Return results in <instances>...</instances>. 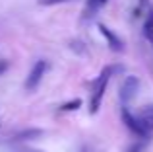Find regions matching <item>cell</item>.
<instances>
[{
	"instance_id": "1",
	"label": "cell",
	"mask_w": 153,
	"mask_h": 152,
	"mask_svg": "<svg viewBox=\"0 0 153 152\" xmlns=\"http://www.w3.org/2000/svg\"><path fill=\"white\" fill-rule=\"evenodd\" d=\"M122 70H124V66H107V68L99 74V78L93 82V86H91V96H89V113L91 115H95L99 111V107H101L105 92H107L108 78L114 72H122Z\"/></svg>"
},
{
	"instance_id": "11",
	"label": "cell",
	"mask_w": 153,
	"mask_h": 152,
	"mask_svg": "<svg viewBox=\"0 0 153 152\" xmlns=\"http://www.w3.org/2000/svg\"><path fill=\"white\" fill-rule=\"evenodd\" d=\"M41 135V131H23V133H19L18 137H16V141H25V138H31V137H39Z\"/></svg>"
},
{
	"instance_id": "2",
	"label": "cell",
	"mask_w": 153,
	"mask_h": 152,
	"mask_svg": "<svg viewBox=\"0 0 153 152\" xmlns=\"http://www.w3.org/2000/svg\"><path fill=\"white\" fill-rule=\"evenodd\" d=\"M47 72H49V62H47L45 59L37 61L33 66H31L29 74H27V78H25V90L27 92H35L39 88V84L43 82V78H45Z\"/></svg>"
},
{
	"instance_id": "13",
	"label": "cell",
	"mask_w": 153,
	"mask_h": 152,
	"mask_svg": "<svg viewBox=\"0 0 153 152\" xmlns=\"http://www.w3.org/2000/svg\"><path fill=\"white\" fill-rule=\"evenodd\" d=\"M6 70H8V62L6 61H0V76L6 72Z\"/></svg>"
},
{
	"instance_id": "5",
	"label": "cell",
	"mask_w": 153,
	"mask_h": 152,
	"mask_svg": "<svg viewBox=\"0 0 153 152\" xmlns=\"http://www.w3.org/2000/svg\"><path fill=\"white\" fill-rule=\"evenodd\" d=\"M99 33L105 37V41H107V45H108V49L111 51H114V53H122L124 51V43H122V39L118 37V35L114 33V31L111 29V27H107L105 23H99Z\"/></svg>"
},
{
	"instance_id": "9",
	"label": "cell",
	"mask_w": 153,
	"mask_h": 152,
	"mask_svg": "<svg viewBox=\"0 0 153 152\" xmlns=\"http://www.w3.org/2000/svg\"><path fill=\"white\" fill-rule=\"evenodd\" d=\"M79 107H82V99L76 98V99H70V102L62 103L58 109H60V111H76V109H79Z\"/></svg>"
},
{
	"instance_id": "12",
	"label": "cell",
	"mask_w": 153,
	"mask_h": 152,
	"mask_svg": "<svg viewBox=\"0 0 153 152\" xmlns=\"http://www.w3.org/2000/svg\"><path fill=\"white\" fill-rule=\"evenodd\" d=\"M70 0H39V6H56V4H64Z\"/></svg>"
},
{
	"instance_id": "6",
	"label": "cell",
	"mask_w": 153,
	"mask_h": 152,
	"mask_svg": "<svg viewBox=\"0 0 153 152\" xmlns=\"http://www.w3.org/2000/svg\"><path fill=\"white\" fill-rule=\"evenodd\" d=\"M108 0H87L85 6H83V12H82V22H89L97 16V12L101 10L103 6H107Z\"/></svg>"
},
{
	"instance_id": "7",
	"label": "cell",
	"mask_w": 153,
	"mask_h": 152,
	"mask_svg": "<svg viewBox=\"0 0 153 152\" xmlns=\"http://www.w3.org/2000/svg\"><path fill=\"white\" fill-rule=\"evenodd\" d=\"M136 117H138V121L142 123L143 129H146L147 133H151V131H153V105L142 107V111H140Z\"/></svg>"
},
{
	"instance_id": "8",
	"label": "cell",
	"mask_w": 153,
	"mask_h": 152,
	"mask_svg": "<svg viewBox=\"0 0 153 152\" xmlns=\"http://www.w3.org/2000/svg\"><path fill=\"white\" fill-rule=\"evenodd\" d=\"M143 35H146V39L151 43V47H153V6L149 8L146 20H143Z\"/></svg>"
},
{
	"instance_id": "4",
	"label": "cell",
	"mask_w": 153,
	"mask_h": 152,
	"mask_svg": "<svg viewBox=\"0 0 153 152\" xmlns=\"http://www.w3.org/2000/svg\"><path fill=\"white\" fill-rule=\"evenodd\" d=\"M138 90H140V80L136 78V76H126V78L122 80V86H120V99H122L124 105L130 103L132 99L136 98Z\"/></svg>"
},
{
	"instance_id": "14",
	"label": "cell",
	"mask_w": 153,
	"mask_h": 152,
	"mask_svg": "<svg viewBox=\"0 0 153 152\" xmlns=\"http://www.w3.org/2000/svg\"><path fill=\"white\" fill-rule=\"evenodd\" d=\"M138 2H140V6H146V4H147V0H138Z\"/></svg>"
},
{
	"instance_id": "15",
	"label": "cell",
	"mask_w": 153,
	"mask_h": 152,
	"mask_svg": "<svg viewBox=\"0 0 153 152\" xmlns=\"http://www.w3.org/2000/svg\"><path fill=\"white\" fill-rule=\"evenodd\" d=\"M23 152H43V150H23Z\"/></svg>"
},
{
	"instance_id": "10",
	"label": "cell",
	"mask_w": 153,
	"mask_h": 152,
	"mask_svg": "<svg viewBox=\"0 0 153 152\" xmlns=\"http://www.w3.org/2000/svg\"><path fill=\"white\" fill-rule=\"evenodd\" d=\"M146 148V141H142V138H138V141H134L130 146L126 148V152H143Z\"/></svg>"
},
{
	"instance_id": "3",
	"label": "cell",
	"mask_w": 153,
	"mask_h": 152,
	"mask_svg": "<svg viewBox=\"0 0 153 152\" xmlns=\"http://www.w3.org/2000/svg\"><path fill=\"white\" fill-rule=\"evenodd\" d=\"M120 117H122V123L126 125V129L130 131L132 135H136V137H138V138H142V141H147L149 133H147V131L142 127V123L138 121V117L130 113V109H128L126 105H122V111H120Z\"/></svg>"
}]
</instances>
